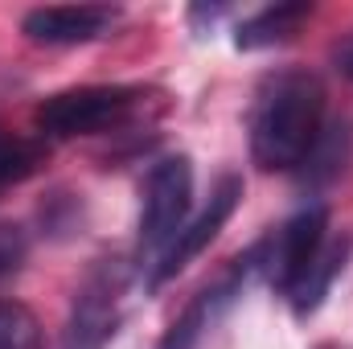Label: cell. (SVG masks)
<instances>
[{
	"label": "cell",
	"mask_w": 353,
	"mask_h": 349,
	"mask_svg": "<svg viewBox=\"0 0 353 349\" xmlns=\"http://www.w3.org/2000/svg\"><path fill=\"white\" fill-rule=\"evenodd\" d=\"M329 128V90L316 70L283 66L255 87L247 111L251 161L263 173H300Z\"/></svg>",
	"instance_id": "cell-1"
},
{
	"label": "cell",
	"mask_w": 353,
	"mask_h": 349,
	"mask_svg": "<svg viewBox=\"0 0 353 349\" xmlns=\"http://www.w3.org/2000/svg\"><path fill=\"white\" fill-rule=\"evenodd\" d=\"M157 90L140 83H87V87L54 90L37 103L33 128L46 144L54 140H87L128 132L140 115L157 107Z\"/></svg>",
	"instance_id": "cell-2"
},
{
	"label": "cell",
	"mask_w": 353,
	"mask_h": 349,
	"mask_svg": "<svg viewBox=\"0 0 353 349\" xmlns=\"http://www.w3.org/2000/svg\"><path fill=\"white\" fill-rule=\"evenodd\" d=\"M193 218V161L185 152L152 161L144 177V206H140V235H136V271L148 275L157 259L173 247V239Z\"/></svg>",
	"instance_id": "cell-3"
},
{
	"label": "cell",
	"mask_w": 353,
	"mask_h": 349,
	"mask_svg": "<svg viewBox=\"0 0 353 349\" xmlns=\"http://www.w3.org/2000/svg\"><path fill=\"white\" fill-rule=\"evenodd\" d=\"M136 279V263L123 255H103L83 271L74 300H70V317H66V333L62 349H103L123 325V300L128 288Z\"/></svg>",
	"instance_id": "cell-4"
},
{
	"label": "cell",
	"mask_w": 353,
	"mask_h": 349,
	"mask_svg": "<svg viewBox=\"0 0 353 349\" xmlns=\"http://www.w3.org/2000/svg\"><path fill=\"white\" fill-rule=\"evenodd\" d=\"M329 210L316 201V206H304L296 210L292 218H283L267 239L255 243V255H259V279H267V288L288 300L296 292V283L304 279V271L312 267V259L321 255V247L329 243Z\"/></svg>",
	"instance_id": "cell-5"
},
{
	"label": "cell",
	"mask_w": 353,
	"mask_h": 349,
	"mask_svg": "<svg viewBox=\"0 0 353 349\" xmlns=\"http://www.w3.org/2000/svg\"><path fill=\"white\" fill-rule=\"evenodd\" d=\"M251 279H259V255H255V243H251L243 255H234V259L226 263L205 288L193 292V300L176 312L173 325L161 333L157 349H201V341H205V337L214 333V325L239 304V296L247 292Z\"/></svg>",
	"instance_id": "cell-6"
},
{
	"label": "cell",
	"mask_w": 353,
	"mask_h": 349,
	"mask_svg": "<svg viewBox=\"0 0 353 349\" xmlns=\"http://www.w3.org/2000/svg\"><path fill=\"white\" fill-rule=\"evenodd\" d=\"M239 201H243V177L226 173L218 177V185L210 189V197H205V206L185 222V230L173 239V247L157 259V267L144 275V292H161L169 279H176L189 263L197 259L218 235H222V226L234 218V210H239Z\"/></svg>",
	"instance_id": "cell-7"
},
{
	"label": "cell",
	"mask_w": 353,
	"mask_h": 349,
	"mask_svg": "<svg viewBox=\"0 0 353 349\" xmlns=\"http://www.w3.org/2000/svg\"><path fill=\"white\" fill-rule=\"evenodd\" d=\"M123 8L115 4H46L21 17V33L37 46H87L119 25Z\"/></svg>",
	"instance_id": "cell-8"
},
{
	"label": "cell",
	"mask_w": 353,
	"mask_h": 349,
	"mask_svg": "<svg viewBox=\"0 0 353 349\" xmlns=\"http://www.w3.org/2000/svg\"><path fill=\"white\" fill-rule=\"evenodd\" d=\"M312 12H316V4H308V0H283V4L255 8L234 25V50H243V54L275 50V46L292 41L312 21Z\"/></svg>",
	"instance_id": "cell-9"
},
{
	"label": "cell",
	"mask_w": 353,
	"mask_h": 349,
	"mask_svg": "<svg viewBox=\"0 0 353 349\" xmlns=\"http://www.w3.org/2000/svg\"><path fill=\"white\" fill-rule=\"evenodd\" d=\"M350 255H353V235H329V243L321 247V255H316L312 267L304 271V279L296 283V292L283 300L296 321H308V317L321 312V304L329 300L337 275L350 267Z\"/></svg>",
	"instance_id": "cell-10"
},
{
	"label": "cell",
	"mask_w": 353,
	"mask_h": 349,
	"mask_svg": "<svg viewBox=\"0 0 353 349\" xmlns=\"http://www.w3.org/2000/svg\"><path fill=\"white\" fill-rule=\"evenodd\" d=\"M50 157V144L37 132H12L8 123H0V193L25 185Z\"/></svg>",
	"instance_id": "cell-11"
},
{
	"label": "cell",
	"mask_w": 353,
	"mask_h": 349,
	"mask_svg": "<svg viewBox=\"0 0 353 349\" xmlns=\"http://www.w3.org/2000/svg\"><path fill=\"white\" fill-rule=\"evenodd\" d=\"M350 144H353V128L345 119H333L325 132H321V140H316V148H312V157L304 161V181H333V177L345 169V161H350Z\"/></svg>",
	"instance_id": "cell-12"
},
{
	"label": "cell",
	"mask_w": 353,
	"mask_h": 349,
	"mask_svg": "<svg viewBox=\"0 0 353 349\" xmlns=\"http://www.w3.org/2000/svg\"><path fill=\"white\" fill-rule=\"evenodd\" d=\"M0 349H41L37 317L17 300H0Z\"/></svg>",
	"instance_id": "cell-13"
},
{
	"label": "cell",
	"mask_w": 353,
	"mask_h": 349,
	"mask_svg": "<svg viewBox=\"0 0 353 349\" xmlns=\"http://www.w3.org/2000/svg\"><path fill=\"white\" fill-rule=\"evenodd\" d=\"M29 259V230L17 222H0V283L12 279Z\"/></svg>",
	"instance_id": "cell-14"
},
{
	"label": "cell",
	"mask_w": 353,
	"mask_h": 349,
	"mask_svg": "<svg viewBox=\"0 0 353 349\" xmlns=\"http://www.w3.org/2000/svg\"><path fill=\"white\" fill-rule=\"evenodd\" d=\"M230 17V8L226 4H193L189 12H185V21H189V29L193 33H210L218 21H226Z\"/></svg>",
	"instance_id": "cell-15"
},
{
	"label": "cell",
	"mask_w": 353,
	"mask_h": 349,
	"mask_svg": "<svg viewBox=\"0 0 353 349\" xmlns=\"http://www.w3.org/2000/svg\"><path fill=\"white\" fill-rule=\"evenodd\" d=\"M333 66H337V74H341V79H350V83H353V29L337 41V46H333Z\"/></svg>",
	"instance_id": "cell-16"
},
{
	"label": "cell",
	"mask_w": 353,
	"mask_h": 349,
	"mask_svg": "<svg viewBox=\"0 0 353 349\" xmlns=\"http://www.w3.org/2000/svg\"><path fill=\"white\" fill-rule=\"evenodd\" d=\"M316 349H341V346H316Z\"/></svg>",
	"instance_id": "cell-17"
}]
</instances>
